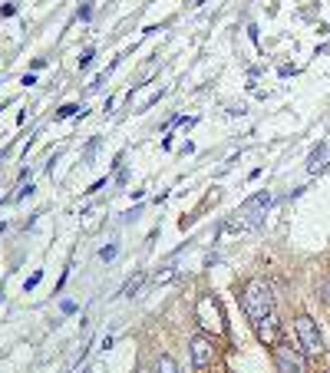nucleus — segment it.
Wrapping results in <instances>:
<instances>
[{
  "label": "nucleus",
  "mask_w": 330,
  "mask_h": 373,
  "mask_svg": "<svg viewBox=\"0 0 330 373\" xmlns=\"http://www.w3.org/2000/svg\"><path fill=\"white\" fill-rule=\"evenodd\" d=\"M142 284H145V274H142V271H136V274H132V278L123 284V297H132V294H136V291H139Z\"/></svg>",
  "instance_id": "7"
},
{
  "label": "nucleus",
  "mask_w": 330,
  "mask_h": 373,
  "mask_svg": "<svg viewBox=\"0 0 330 373\" xmlns=\"http://www.w3.org/2000/svg\"><path fill=\"white\" fill-rule=\"evenodd\" d=\"M198 317H202V324L211 327L215 334L225 330V324H221V311H218V304L211 301V297H202V301H198Z\"/></svg>",
  "instance_id": "6"
},
{
  "label": "nucleus",
  "mask_w": 330,
  "mask_h": 373,
  "mask_svg": "<svg viewBox=\"0 0 330 373\" xmlns=\"http://www.w3.org/2000/svg\"><path fill=\"white\" fill-rule=\"evenodd\" d=\"M40 278H43V274H40V271H37V274H30V278H27V284H23V287H27V291H33V287L40 284Z\"/></svg>",
  "instance_id": "13"
},
{
  "label": "nucleus",
  "mask_w": 330,
  "mask_h": 373,
  "mask_svg": "<svg viewBox=\"0 0 330 373\" xmlns=\"http://www.w3.org/2000/svg\"><path fill=\"white\" fill-rule=\"evenodd\" d=\"M321 159H324V145H321V149H317V152L311 155V165H307V169H311V172H317V169H321V165H324Z\"/></svg>",
  "instance_id": "10"
},
{
  "label": "nucleus",
  "mask_w": 330,
  "mask_h": 373,
  "mask_svg": "<svg viewBox=\"0 0 330 373\" xmlns=\"http://www.w3.org/2000/svg\"><path fill=\"white\" fill-rule=\"evenodd\" d=\"M155 373H179V364H175L169 354H162L159 360H155Z\"/></svg>",
  "instance_id": "8"
},
{
  "label": "nucleus",
  "mask_w": 330,
  "mask_h": 373,
  "mask_svg": "<svg viewBox=\"0 0 330 373\" xmlns=\"http://www.w3.org/2000/svg\"><path fill=\"white\" fill-rule=\"evenodd\" d=\"M327 294H330V284H327Z\"/></svg>",
  "instance_id": "15"
},
{
  "label": "nucleus",
  "mask_w": 330,
  "mask_h": 373,
  "mask_svg": "<svg viewBox=\"0 0 330 373\" xmlns=\"http://www.w3.org/2000/svg\"><path fill=\"white\" fill-rule=\"evenodd\" d=\"M192 4H202V0H192Z\"/></svg>",
  "instance_id": "14"
},
{
  "label": "nucleus",
  "mask_w": 330,
  "mask_h": 373,
  "mask_svg": "<svg viewBox=\"0 0 330 373\" xmlns=\"http://www.w3.org/2000/svg\"><path fill=\"white\" fill-rule=\"evenodd\" d=\"M294 334H297V344H301L304 354L317 357L324 350V337H321V327H317V321L307 314H301L297 321H294Z\"/></svg>",
  "instance_id": "3"
},
{
  "label": "nucleus",
  "mask_w": 330,
  "mask_h": 373,
  "mask_svg": "<svg viewBox=\"0 0 330 373\" xmlns=\"http://www.w3.org/2000/svg\"><path fill=\"white\" fill-rule=\"evenodd\" d=\"M116 251H119L116 245H106V248L99 251V258H103V261H113V258H116Z\"/></svg>",
  "instance_id": "11"
},
{
  "label": "nucleus",
  "mask_w": 330,
  "mask_h": 373,
  "mask_svg": "<svg viewBox=\"0 0 330 373\" xmlns=\"http://www.w3.org/2000/svg\"><path fill=\"white\" fill-rule=\"evenodd\" d=\"M245 314L251 317V324H261L268 317H274V294H271V284L261 278L248 281L245 284Z\"/></svg>",
  "instance_id": "1"
},
{
  "label": "nucleus",
  "mask_w": 330,
  "mask_h": 373,
  "mask_svg": "<svg viewBox=\"0 0 330 373\" xmlns=\"http://www.w3.org/2000/svg\"><path fill=\"white\" fill-rule=\"evenodd\" d=\"M189 354H192V364H195L198 370H205V367H211V360H215V344H211V337H205V334L192 337Z\"/></svg>",
  "instance_id": "4"
},
{
  "label": "nucleus",
  "mask_w": 330,
  "mask_h": 373,
  "mask_svg": "<svg viewBox=\"0 0 330 373\" xmlns=\"http://www.w3.org/2000/svg\"><path fill=\"white\" fill-rule=\"evenodd\" d=\"M268 205H271V195H268V191L251 195V199L235 211V228H258L264 218V211H268Z\"/></svg>",
  "instance_id": "2"
},
{
  "label": "nucleus",
  "mask_w": 330,
  "mask_h": 373,
  "mask_svg": "<svg viewBox=\"0 0 330 373\" xmlns=\"http://www.w3.org/2000/svg\"><path fill=\"white\" fill-rule=\"evenodd\" d=\"M76 113H79V106H76V103H66L63 109L57 113V119H70V116H76Z\"/></svg>",
  "instance_id": "9"
},
{
  "label": "nucleus",
  "mask_w": 330,
  "mask_h": 373,
  "mask_svg": "<svg viewBox=\"0 0 330 373\" xmlns=\"http://www.w3.org/2000/svg\"><path fill=\"white\" fill-rule=\"evenodd\" d=\"M274 364H277V373H307L301 354L291 347H274Z\"/></svg>",
  "instance_id": "5"
},
{
  "label": "nucleus",
  "mask_w": 330,
  "mask_h": 373,
  "mask_svg": "<svg viewBox=\"0 0 330 373\" xmlns=\"http://www.w3.org/2000/svg\"><path fill=\"white\" fill-rule=\"evenodd\" d=\"M93 57H96L93 50H86L83 57H79V69H86V67H89V63H93Z\"/></svg>",
  "instance_id": "12"
}]
</instances>
